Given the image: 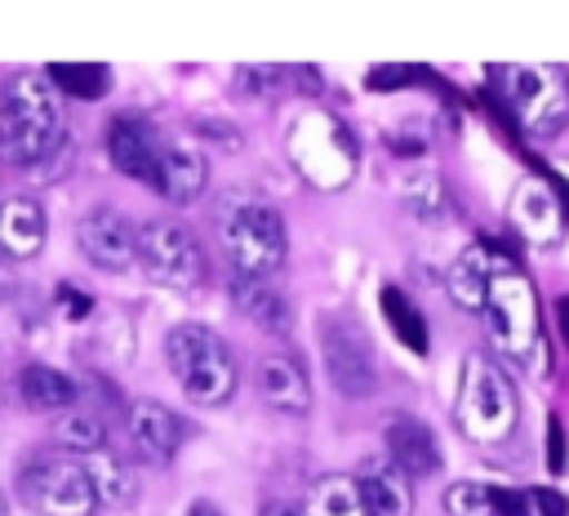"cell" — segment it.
Instances as JSON below:
<instances>
[{
	"label": "cell",
	"mask_w": 569,
	"mask_h": 516,
	"mask_svg": "<svg viewBox=\"0 0 569 516\" xmlns=\"http://www.w3.org/2000/svg\"><path fill=\"white\" fill-rule=\"evenodd\" d=\"M480 316L489 320V338L502 360L529 374H547V334H542L538 289L511 258H502L498 271L489 276Z\"/></svg>",
	"instance_id": "1"
},
{
	"label": "cell",
	"mask_w": 569,
	"mask_h": 516,
	"mask_svg": "<svg viewBox=\"0 0 569 516\" xmlns=\"http://www.w3.org/2000/svg\"><path fill=\"white\" fill-rule=\"evenodd\" d=\"M67 120L44 71H22L0 89V156L9 165H40L62 147Z\"/></svg>",
	"instance_id": "2"
},
{
	"label": "cell",
	"mask_w": 569,
	"mask_h": 516,
	"mask_svg": "<svg viewBox=\"0 0 569 516\" xmlns=\"http://www.w3.org/2000/svg\"><path fill=\"white\" fill-rule=\"evenodd\" d=\"M218 240H222V254L231 258L236 276H244V280L276 276L289 254L284 218L258 196H227L218 205Z\"/></svg>",
	"instance_id": "3"
},
{
	"label": "cell",
	"mask_w": 569,
	"mask_h": 516,
	"mask_svg": "<svg viewBox=\"0 0 569 516\" xmlns=\"http://www.w3.org/2000/svg\"><path fill=\"white\" fill-rule=\"evenodd\" d=\"M453 418H458L462 436L476 440V445H498V440H507L516 431V423H520V396H516L507 369L493 356L471 351L462 360Z\"/></svg>",
	"instance_id": "4"
},
{
	"label": "cell",
	"mask_w": 569,
	"mask_h": 516,
	"mask_svg": "<svg viewBox=\"0 0 569 516\" xmlns=\"http://www.w3.org/2000/svg\"><path fill=\"white\" fill-rule=\"evenodd\" d=\"M164 356H169V369H173L178 387L187 391V400L213 409L236 396V383H240L236 356L222 343V334H213L209 325H196V320L173 325L164 338Z\"/></svg>",
	"instance_id": "5"
},
{
	"label": "cell",
	"mask_w": 569,
	"mask_h": 516,
	"mask_svg": "<svg viewBox=\"0 0 569 516\" xmlns=\"http://www.w3.org/2000/svg\"><path fill=\"white\" fill-rule=\"evenodd\" d=\"M502 107L533 138H556L569 125V80L547 62H502L489 71Z\"/></svg>",
	"instance_id": "6"
},
{
	"label": "cell",
	"mask_w": 569,
	"mask_h": 516,
	"mask_svg": "<svg viewBox=\"0 0 569 516\" xmlns=\"http://www.w3.org/2000/svg\"><path fill=\"white\" fill-rule=\"evenodd\" d=\"M18 489H22V503L40 516H93L98 512L89 472L80 467V458H67V454L31 458L18 476Z\"/></svg>",
	"instance_id": "7"
},
{
	"label": "cell",
	"mask_w": 569,
	"mask_h": 516,
	"mask_svg": "<svg viewBox=\"0 0 569 516\" xmlns=\"http://www.w3.org/2000/svg\"><path fill=\"white\" fill-rule=\"evenodd\" d=\"M289 156L316 187H342L356 173V142L325 111L298 116V125L289 129Z\"/></svg>",
	"instance_id": "8"
},
{
	"label": "cell",
	"mask_w": 569,
	"mask_h": 516,
	"mask_svg": "<svg viewBox=\"0 0 569 516\" xmlns=\"http://www.w3.org/2000/svg\"><path fill=\"white\" fill-rule=\"evenodd\" d=\"M138 262L156 285L178 294L204 280V249L182 222H169V218H151L138 227Z\"/></svg>",
	"instance_id": "9"
},
{
	"label": "cell",
	"mask_w": 569,
	"mask_h": 516,
	"mask_svg": "<svg viewBox=\"0 0 569 516\" xmlns=\"http://www.w3.org/2000/svg\"><path fill=\"white\" fill-rule=\"evenodd\" d=\"M320 351H325V369L329 383L342 396H369L378 387V365H373V347L365 338V329L351 316H325L320 320Z\"/></svg>",
	"instance_id": "10"
},
{
	"label": "cell",
	"mask_w": 569,
	"mask_h": 516,
	"mask_svg": "<svg viewBox=\"0 0 569 516\" xmlns=\"http://www.w3.org/2000/svg\"><path fill=\"white\" fill-rule=\"evenodd\" d=\"M76 245L98 271H129L138 262V227L120 209L84 214L76 227Z\"/></svg>",
	"instance_id": "11"
},
{
	"label": "cell",
	"mask_w": 569,
	"mask_h": 516,
	"mask_svg": "<svg viewBox=\"0 0 569 516\" xmlns=\"http://www.w3.org/2000/svg\"><path fill=\"white\" fill-rule=\"evenodd\" d=\"M160 147H164L160 129H156L151 120H142V116H116V120H111V129H107L111 165H116L120 173H129V178L147 182V187H151V178H156Z\"/></svg>",
	"instance_id": "12"
},
{
	"label": "cell",
	"mask_w": 569,
	"mask_h": 516,
	"mask_svg": "<svg viewBox=\"0 0 569 516\" xmlns=\"http://www.w3.org/2000/svg\"><path fill=\"white\" fill-rule=\"evenodd\" d=\"M351 480L360 489L365 516H413V480L387 454L365 458Z\"/></svg>",
	"instance_id": "13"
},
{
	"label": "cell",
	"mask_w": 569,
	"mask_h": 516,
	"mask_svg": "<svg viewBox=\"0 0 569 516\" xmlns=\"http://www.w3.org/2000/svg\"><path fill=\"white\" fill-rule=\"evenodd\" d=\"M124 431H129V445L138 449V458H147V463H169L182 449V423L160 400H133Z\"/></svg>",
	"instance_id": "14"
},
{
	"label": "cell",
	"mask_w": 569,
	"mask_h": 516,
	"mask_svg": "<svg viewBox=\"0 0 569 516\" xmlns=\"http://www.w3.org/2000/svg\"><path fill=\"white\" fill-rule=\"evenodd\" d=\"M511 227L529 245H538V249L556 245L565 236V205H560V196L547 182H520L516 196H511Z\"/></svg>",
	"instance_id": "15"
},
{
	"label": "cell",
	"mask_w": 569,
	"mask_h": 516,
	"mask_svg": "<svg viewBox=\"0 0 569 516\" xmlns=\"http://www.w3.org/2000/svg\"><path fill=\"white\" fill-rule=\"evenodd\" d=\"M382 440H387V458L413 480V476H436L440 472V445L431 436V427L413 414H391L382 423Z\"/></svg>",
	"instance_id": "16"
},
{
	"label": "cell",
	"mask_w": 569,
	"mask_h": 516,
	"mask_svg": "<svg viewBox=\"0 0 569 516\" xmlns=\"http://www.w3.org/2000/svg\"><path fill=\"white\" fill-rule=\"evenodd\" d=\"M204 182H209L204 156H200L196 147H187V142H169V138H164L151 187H156L169 205H191V200L204 191Z\"/></svg>",
	"instance_id": "17"
},
{
	"label": "cell",
	"mask_w": 569,
	"mask_h": 516,
	"mask_svg": "<svg viewBox=\"0 0 569 516\" xmlns=\"http://www.w3.org/2000/svg\"><path fill=\"white\" fill-rule=\"evenodd\" d=\"M258 387H262L267 405L280 414H293V418L311 414V383L293 356H280V351L262 356L258 360Z\"/></svg>",
	"instance_id": "18"
},
{
	"label": "cell",
	"mask_w": 569,
	"mask_h": 516,
	"mask_svg": "<svg viewBox=\"0 0 569 516\" xmlns=\"http://www.w3.org/2000/svg\"><path fill=\"white\" fill-rule=\"evenodd\" d=\"M498 262H502V254H493L485 240L467 245V249H462V254L449 262V276H445L453 307H462V311H480V307H485L489 276L498 271Z\"/></svg>",
	"instance_id": "19"
},
{
	"label": "cell",
	"mask_w": 569,
	"mask_h": 516,
	"mask_svg": "<svg viewBox=\"0 0 569 516\" xmlns=\"http://www.w3.org/2000/svg\"><path fill=\"white\" fill-rule=\"evenodd\" d=\"M44 236H49V222H44V209L31 196H13V200L0 205V254L36 258L44 249Z\"/></svg>",
	"instance_id": "20"
},
{
	"label": "cell",
	"mask_w": 569,
	"mask_h": 516,
	"mask_svg": "<svg viewBox=\"0 0 569 516\" xmlns=\"http://www.w3.org/2000/svg\"><path fill=\"white\" fill-rule=\"evenodd\" d=\"M18 396H22V405L36 409V414H62V409L76 405L80 387H76L62 369H53V365H27L22 378H18Z\"/></svg>",
	"instance_id": "21"
},
{
	"label": "cell",
	"mask_w": 569,
	"mask_h": 516,
	"mask_svg": "<svg viewBox=\"0 0 569 516\" xmlns=\"http://www.w3.org/2000/svg\"><path fill=\"white\" fill-rule=\"evenodd\" d=\"M378 302H382V316H387L391 334H396V338H400L409 351L427 356V347H431V329H427V316L418 311V302H413V298H409L400 285H382Z\"/></svg>",
	"instance_id": "22"
},
{
	"label": "cell",
	"mask_w": 569,
	"mask_h": 516,
	"mask_svg": "<svg viewBox=\"0 0 569 516\" xmlns=\"http://www.w3.org/2000/svg\"><path fill=\"white\" fill-rule=\"evenodd\" d=\"M231 298H236V307H240L253 325H262V329H271V334H284V329H289V302H284L267 280H244V276H236V280H231Z\"/></svg>",
	"instance_id": "23"
},
{
	"label": "cell",
	"mask_w": 569,
	"mask_h": 516,
	"mask_svg": "<svg viewBox=\"0 0 569 516\" xmlns=\"http://www.w3.org/2000/svg\"><path fill=\"white\" fill-rule=\"evenodd\" d=\"M53 445H62V449H71L76 458H84V454L107 449V427H102V418H98L93 409L71 405V409H62V414L53 418Z\"/></svg>",
	"instance_id": "24"
},
{
	"label": "cell",
	"mask_w": 569,
	"mask_h": 516,
	"mask_svg": "<svg viewBox=\"0 0 569 516\" xmlns=\"http://www.w3.org/2000/svg\"><path fill=\"white\" fill-rule=\"evenodd\" d=\"M80 467L89 472V485H93L98 503L120 507V503H129V498H133V476H129V467H124V463H120L111 449L84 454V458H80Z\"/></svg>",
	"instance_id": "25"
},
{
	"label": "cell",
	"mask_w": 569,
	"mask_h": 516,
	"mask_svg": "<svg viewBox=\"0 0 569 516\" xmlns=\"http://www.w3.org/2000/svg\"><path fill=\"white\" fill-rule=\"evenodd\" d=\"M302 516H365V503H360L356 480L351 476H320L307 489Z\"/></svg>",
	"instance_id": "26"
},
{
	"label": "cell",
	"mask_w": 569,
	"mask_h": 516,
	"mask_svg": "<svg viewBox=\"0 0 569 516\" xmlns=\"http://www.w3.org/2000/svg\"><path fill=\"white\" fill-rule=\"evenodd\" d=\"M44 80L58 93H71V98H84V102H93V98H102L111 89V71L102 62H53L44 71Z\"/></svg>",
	"instance_id": "27"
},
{
	"label": "cell",
	"mask_w": 569,
	"mask_h": 516,
	"mask_svg": "<svg viewBox=\"0 0 569 516\" xmlns=\"http://www.w3.org/2000/svg\"><path fill=\"white\" fill-rule=\"evenodd\" d=\"M445 512L449 516H493V498L476 480H458L445 489Z\"/></svg>",
	"instance_id": "28"
},
{
	"label": "cell",
	"mask_w": 569,
	"mask_h": 516,
	"mask_svg": "<svg viewBox=\"0 0 569 516\" xmlns=\"http://www.w3.org/2000/svg\"><path fill=\"white\" fill-rule=\"evenodd\" d=\"M53 302H58V311H62L67 320H84V316L93 311V298H89L84 289H76V285H58Z\"/></svg>",
	"instance_id": "29"
},
{
	"label": "cell",
	"mask_w": 569,
	"mask_h": 516,
	"mask_svg": "<svg viewBox=\"0 0 569 516\" xmlns=\"http://www.w3.org/2000/svg\"><path fill=\"white\" fill-rule=\"evenodd\" d=\"M529 498V507H538L542 516H569V498L560 494V489H547V485H538L533 494H525Z\"/></svg>",
	"instance_id": "30"
},
{
	"label": "cell",
	"mask_w": 569,
	"mask_h": 516,
	"mask_svg": "<svg viewBox=\"0 0 569 516\" xmlns=\"http://www.w3.org/2000/svg\"><path fill=\"white\" fill-rule=\"evenodd\" d=\"M493 498V516H529V498L511 494V489H489Z\"/></svg>",
	"instance_id": "31"
},
{
	"label": "cell",
	"mask_w": 569,
	"mask_h": 516,
	"mask_svg": "<svg viewBox=\"0 0 569 516\" xmlns=\"http://www.w3.org/2000/svg\"><path fill=\"white\" fill-rule=\"evenodd\" d=\"M547 467L551 472H565V431H560V418L547 423Z\"/></svg>",
	"instance_id": "32"
},
{
	"label": "cell",
	"mask_w": 569,
	"mask_h": 516,
	"mask_svg": "<svg viewBox=\"0 0 569 516\" xmlns=\"http://www.w3.org/2000/svg\"><path fill=\"white\" fill-rule=\"evenodd\" d=\"M400 80H405V67H373L369 71V85L373 89H400Z\"/></svg>",
	"instance_id": "33"
},
{
	"label": "cell",
	"mask_w": 569,
	"mask_h": 516,
	"mask_svg": "<svg viewBox=\"0 0 569 516\" xmlns=\"http://www.w3.org/2000/svg\"><path fill=\"white\" fill-rule=\"evenodd\" d=\"M187 516H222V507H218V503H209V498H196V503L187 507Z\"/></svg>",
	"instance_id": "34"
},
{
	"label": "cell",
	"mask_w": 569,
	"mask_h": 516,
	"mask_svg": "<svg viewBox=\"0 0 569 516\" xmlns=\"http://www.w3.org/2000/svg\"><path fill=\"white\" fill-rule=\"evenodd\" d=\"M262 516H302V512H298V507H284V503H267Z\"/></svg>",
	"instance_id": "35"
},
{
	"label": "cell",
	"mask_w": 569,
	"mask_h": 516,
	"mask_svg": "<svg viewBox=\"0 0 569 516\" xmlns=\"http://www.w3.org/2000/svg\"><path fill=\"white\" fill-rule=\"evenodd\" d=\"M560 325H565V338H569V298L560 302Z\"/></svg>",
	"instance_id": "36"
},
{
	"label": "cell",
	"mask_w": 569,
	"mask_h": 516,
	"mask_svg": "<svg viewBox=\"0 0 569 516\" xmlns=\"http://www.w3.org/2000/svg\"><path fill=\"white\" fill-rule=\"evenodd\" d=\"M0 516H9V503H4V494H0Z\"/></svg>",
	"instance_id": "37"
}]
</instances>
